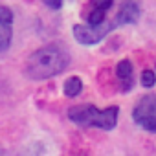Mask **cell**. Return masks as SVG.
I'll return each instance as SVG.
<instances>
[{
    "label": "cell",
    "instance_id": "cell-1",
    "mask_svg": "<svg viewBox=\"0 0 156 156\" xmlns=\"http://www.w3.org/2000/svg\"><path fill=\"white\" fill-rule=\"evenodd\" d=\"M70 62V55L57 44H48L39 48L26 61V73L30 79H48L59 75Z\"/></svg>",
    "mask_w": 156,
    "mask_h": 156
},
{
    "label": "cell",
    "instance_id": "cell-2",
    "mask_svg": "<svg viewBox=\"0 0 156 156\" xmlns=\"http://www.w3.org/2000/svg\"><path fill=\"white\" fill-rule=\"evenodd\" d=\"M68 118L81 127H99L110 130L118 123V107L99 110L94 105H77L68 110Z\"/></svg>",
    "mask_w": 156,
    "mask_h": 156
},
{
    "label": "cell",
    "instance_id": "cell-3",
    "mask_svg": "<svg viewBox=\"0 0 156 156\" xmlns=\"http://www.w3.org/2000/svg\"><path fill=\"white\" fill-rule=\"evenodd\" d=\"M116 28V22H101V24H75L73 35L81 44H96L105 35H108Z\"/></svg>",
    "mask_w": 156,
    "mask_h": 156
},
{
    "label": "cell",
    "instance_id": "cell-4",
    "mask_svg": "<svg viewBox=\"0 0 156 156\" xmlns=\"http://www.w3.org/2000/svg\"><path fill=\"white\" fill-rule=\"evenodd\" d=\"M11 26H13L11 9L0 6V51L8 50V46L11 42Z\"/></svg>",
    "mask_w": 156,
    "mask_h": 156
},
{
    "label": "cell",
    "instance_id": "cell-5",
    "mask_svg": "<svg viewBox=\"0 0 156 156\" xmlns=\"http://www.w3.org/2000/svg\"><path fill=\"white\" fill-rule=\"evenodd\" d=\"M138 19H140V8H138L136 2L130 0V2H125L121 6L114 22H116V26H125V24H134Z\"/></svg>",
    "mask_w": 156,
    "mask_h": 156
},
{
    "label": "cell",
    "instance_id": "cell-6",
    "mask_svg": "<svg viewBox=\"0 0 156 156\" xmlns=\"http://www.w3.org/2000/svg\"><path fill=\"white\" fill-rule=\"evenodd\" d=\"M147 116H156V96H143L140 103L134 107V112H132L134 121Z\"/></svg>",
    "mask_w": 156,
    "mask_h": 156
},
{
    "label": "cell",
    "instance_id": "cell-7",
    "mask_svg": "<svg viewBox=\"0 0 156 156\" xmlns=\"http://www.w3.org/2000/svg\"><path fill=\"white\" fill-rule=\"evenodd\" d=\"M81 88H83V81L79 79V77H70V79L64 83V94L68 98H75L81 92Z\"/></svg>",
    "mask_w": 156,
    "mask_h": 156
},
{
    "label": "cell",
    "instance_id": "cell-8",
    "mask_svg": "<svg viewBox=\"0 0 156 156\" xmlns=\"http://www.w3.org/2000/svg\"><path fill=\"white\" fill-rule=\"evenodd\" d=\"M116 73H118V77L119 79H130V75H132V64L129 62V61H121L119 64H118V68H116Z\"/></svg>",
    "mask_w": 156,
    "mask_h": 156
},
{
    "label": "cell",
    "instance_id": "cell-9",
    "mask_svg": "<svg viewBox=\"0 0 156 156\" xmlns=\"http://www.w3.org/2000/svg\"><path fill=\"white\" fill-rule=\"evenodd\" d=\"M140 127H143L145 130L149 132H156V116H147V118H141L136 121Z\"/></svg>",
    "mask_w": 156,
    "mask_h": 156
},
{
    "label": "cell",
    "instance_id": "cell-10",
    "mask_svg": "<svg viewBox=\"0 0 156 156\" xmlns=\"http://www.w3.org/2000/svg\"><path fill=\"white\" fill-rule=\"evenodd\" d=\"M105 9H99V8H94V11L88 15V24H101L105 22Z\"/></svg>",
    "mask_w": 156,
    "mask_h": 156
},
{
    "label": "cell",
    "instance_id": "cell-11",
    "mask_svg": "<svg viewBox=\"0 0 156 156\" xmlns=\"http://www.w3.org/2000/svg\"><path fill=\"white\" fill-rule=\"evenodd\" d=\"M141 83H143V87H147V88H151V87L156 83V75H154L152 70H145V72L141 73Z\"/></svg>",
    "mask_w": 156,
    "mask_h": 156
},
{
    "label": "cell",
    "instance_id": "cell-12",
    "mask_svg": "<svg viewBox=\"0 0 156 156\" xmlns=\"http://www.w3.org/2000/svg\"><path fill=\"white\" fill-rule=\"evenodd\" d=\"M92 4H94V8H99V9L107 11L112 6V0H92Z\"/></svg>",
    "mask_w": 156,
    "mask_h": 156
},
{
    "label": "cell",
    "instance_id": "cell-13",
    "mask_svg": "<svg viewBox=\"0 0 156 156\" xmlns=\"http://www.w3.org/2000/svg\"><path fill=\"white\" fill-rule=\"evenodd\" d=\"M42 2L50 9H61V6H62V0H42Z\"/></svg>",
    "mask_w": 156,
    "mask_h": 156
}]
</instances>
